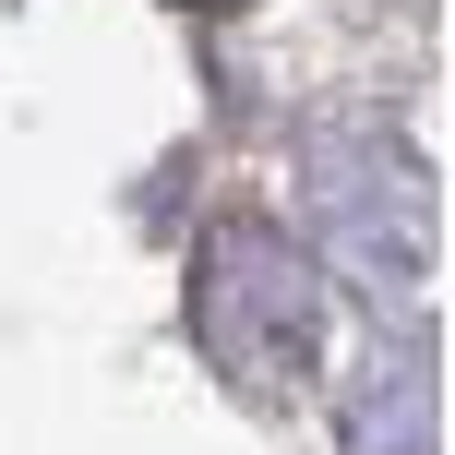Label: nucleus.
<instances>
[{
  "instance_id": "nucleus-1",
  "label": "nucleus",
  "mask_w": 455,
  "mask_h": 455,
  "mask_svg": "<svg viewBox=\"0 0 455 455\" xmlns=\"http://www.w3.org/2000/svg\"><path fill=\"white\" fill-rule=\"evenodd\" d=\"M192 323H204V347L240 371V384L312 371V347H323L312 251H299L275 216H228L216 240H204V275H192Z\"/></svg>"
}]
</instances>
